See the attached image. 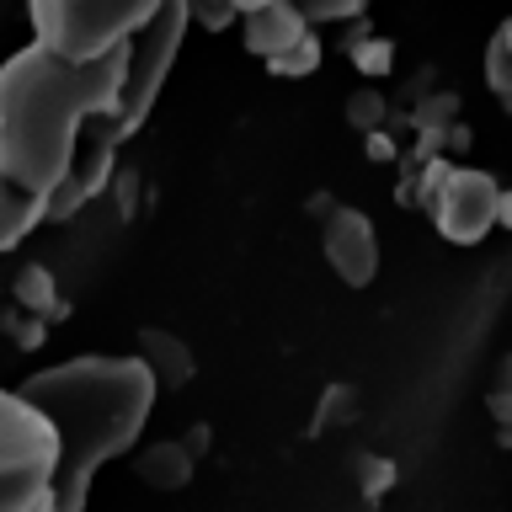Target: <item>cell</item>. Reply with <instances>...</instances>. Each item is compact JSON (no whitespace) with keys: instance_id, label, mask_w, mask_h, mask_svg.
I'll return each mask as SVG.
<instances>
[{"instance_id":"6da1fadb","label":"cell","mask_w":512,"mask_h":512,"mask_svg":"<svg viewBox=\"0 0 512 512\" xmlns=\"http://www.w3.org/2000/svg\"><path fill=\"white\" fill-rule=\"evenodd\" d=\"M128 43L102 59H64L27 43L0 64V176L54 192L70 171L80 128L118 107Z\"/></svg>"},{"instance_id":"7a4b0ae2","label":"cell","mask_w":512,"mask_h":512,"mask_svg":"<svg viewBox=\"0 0 512 512\" xmlns=\"http://www.w3.org/2000/svg\"><path fill=\"white\" fill-rule=\"evenodd\" d=\"M22 395L59 432L54 507L48 512H86L96 470L139 443L160 390H155V374L134 352L128 358L86 352V358H64L54 368H43V374H32L22 384Z\"/></svg>"},{"instance_id":"3957f363","label":"cell","mask_w":512,"mask_h":512,"mask_svg":"<svg viewBox=\"0 0 512 512\" xmlns=\"http://www.w3.org/2000/svg\"><path fill=\"white\" fill-rule=\"evenodd\" d=\"M59 432L22 390H0V512L54 507Z\"/></svg>"},{"instance_id":"277c9868","label":"cell","mask_w":512,"mask_h":512,"mask_svg":"<svg viewBox=\"0 0 512 512\" xmlns=\"http://www.w3.org/2000/svg\"><path fill=\"white\" fill-rule=\"evenodd\" d=\"M160 11V0H27L32 43L64 59H102Z\"/></svg>"},{"instance_id":"5b68a950","label":"cell","mask_w":512,"mask_h":512,"mask_svg":"<svg viewBox=\"0 0 512 512\" xmlns=\"http://www.w3.org/2000/svg\"><path fill=\"white\" fill-rule=\"evenodd\" d=\"M187 27H192V22H187V6H182V0H160V11L134 32V38H128V64H123L118 107L96 118V128H102V134L118 144V150L134 139V128L150 118V107H155L160 86H166V75H171V64H176V48H182Z\"/></svg>"},{"instance_id":"8992f818","label":"cell","mask_w":512,"mask_h":512,"mask_svg":"<svg viewBox=\"0 0 512 512\" xmlns=\"http://www.w3.org/2000/svg\"><path fill=\"white\" fill-rule=\"evenodd\" d=\"M496 198H502V187H496L491 171H475V166H448L438 198H432V219H438V235L454 240V246H475V240L491 235L496 224Z\"/></svg>"},{"instance_id":"52a82bcc","label":"cell","mask_w":512,"mask_h":512,"mask_svg":"<svg viewBox=\"0 0 512 512\" xmlns=\"http://www.w3.org/2000/svg\"><path fill=\"white\" fill-rule=\"evenodd\" d=\"M326 262L347 288H368L379 272V235L363 208H331L326 219Z\"/></svg>"},{"instance_id":"ba28073f","label":"cell","mask_w":512,"mask_h":512,"mask_svg":"<svg viewBox=\"0 0 512 512\" xmlns=\"http://www.w3.org/2000/svg\"><path fill=\"white\" fill-rule=\"evenodd\" d=\"M240 27H246V48L256 59L283 54L288 43H299L304 32H310V22H304V11L294 6V0H262L256 11L240 16Z\"/></svg>"},{"instance_id":"9c48e42d","label":"cell","mask_w":512,"mask_h":512,"mask_svg":"<svg viewBox=\"0 0 512 512\" xmlns=\"http://www.w3.org/2000/svg\"><path fill=\"white\" fill-rule=\"evenodd\" d=\"M134 358L155 374V390H182V384L192 379V347L182 342V336H171V331H160V326H144L139 331V352Z\"/></svg>"},{"instance_id":"30bf717a","label":"cell","mask_w":512,"mask_h":512,"mask_svg":"<svg viewBox=\"0 0 512 512\" xmlns=\"http://www.w3.org/2000/svg\"><path fill=\"white\" fill-rule=\"evenodd\" d=\"M43 219H48V198H43V192L22 187L16 176H0V256L22 246Z\"/></svg>"},{"instance_id":"8fae6325","label":"cell","mask_w":512,"mask_h":512,"mask_svg":"<svg viewBox=\"0 0 512 512\" xmlns=\"http://www.w3.org/2000/svg\"><path fill=\"white\" fill-rule=\"evenodd\" d=\"M192 464H198L192 443L187 438H166V443H150L134 459V475L144 480V486H155V491H182L192 480Z\"/></svg>"},{"instance_id":"7c38bea8","label":"cell","mask_w":512,"mask_h":512,"mask_svg":"<svg viewBox=\"0 0 512 512\" xmlns=\"http://www.w3.org/2000/svg\"><path fill=\"white\" fill-rule=\"evenodd\" d=\"M486 86L496 96V107L512 112V16L491 32V48H486Z\"/></svg>"},{"instance_id":"4fadbf2b","label":"cell","mask_w":512,"mask_h":512,"mask_svg":"<svg viewBox=\"0 0 512 512\" xmlns=\"http://www.w3.org/2000/svg\"><path fill=\"white\" fill-rule=\"evenodd\" d=\"M267 70L272 75H315L320 70V38H315V32H304L299 43H288L283 54L267 59Z\"/></svg>"},{"instance_id":"5bb4252c","label":"cell","mask_w":512,"mask_h":512,"mask_svg":"<svg viewBox=\"0 0 512 512\" xmlns=\"http://www.w3.org/2000/svg\"><path fill=\"white\" fill-rule=\"evenodd\" d=\"M16 304L32 315H48L54 310V278H48L43 267H22L16 272Z\"/></svg>"},{"instance_id":"9a60e30c","label":"cell","mask_w":512,"mask_h":512,"mask_svg":"<svg viewBox=\"0 0 512 512\" xmlns=\"http://www.w3.org/2000/svg\"><path fill=\"white\" fill-rule=\"evenodd\" d=\"M486 406L496 416V427H502V443H512V358H502V368H496V384H491Z\"/></svg>"},{"instance_id":"2e32d148","label":"cell","mask_w":512,"mask_h":512,"mask_svg":"<svg viewBox=\"0 0 512 512\" xmlns=\"http://www.w3.org/2000/svg\"><path fill=\"white\" fill-rule=\"evenodd\" d=\"M182 6H187V22L208 27V32H224L230 22H240V11L230 6V0H182Z\"/></svg>"},{"instance_id":"e0dca14e","label":"cell","mask_w":512,"mask_h":512,"mask_svg":"<svg viewBox=\"0 0 512 512\" xmlns=\"http://www.w3.org/2000/svg\"><path fill=\"white\" fill-rule=\"evenodd\" d=\"M304 11V22H347V16H358L368 0H294Z\"/></svg>"},{"instance_id":"ac0fdd59","label":"cell","mask_w":512,"mask_h":512,"mask_svg":"<svg viewBox=\"0 0 512 512\" xmlns=\"http://www.w3.org/2000/svg\"><path fill=\"white\" fill-rule=\"evenodd\" d=\"M347 118L358 123V128H368V134H374V128L384 123V91H358L347 102Z\"/></svg>"},{"instance_id":"d6986e66","label":"cell","mask_w":512,"mask_h":512,"mask_svg":"<svg viewBox=\"0 0 512 512\" xmlns=\"http://www.w3.org/2000/svg\"><path fill=\"white\" fill-rule=\"evenodd\" d=\"M363 464V496L374 502L379 491H390V480H395V464L390 459H358Z\"/></svg>"},{"instance_id":"ffe728a7","label":"cell","mask_w":512,"mask_h":512,"mask_svg":"<svg viewBox=\"0 0 512 512\" xmlns=\"http://www.w3.org/2000/svg\"><path fill=\"white\" fill-rule=\"evenodd\" d=\"M352 59H358L363 75H384V70H390V43L368 38V43H358V54H352Z\"/></svg>"},{"instance_id":"44dd1931","label":"cell","mask_w":512,"mask_h":512,"mask_svg":"<svg viewBox=\"0 0 512 512\" xmlns=\"http://www.w3.org/2000/svg\"><path fill=\"white\" fill-rule=\"evenodd\" d=\"M496 224H507V230H512V192H502V198H496Z\"/></svg>"},{"instance_id":"7402d4cb","label":"cell","mask_w":512,"mask_h":512,"mask_svg":"<svg viewBox=\"0 0 512 512\" xmlns=\"http://www.w3.org/2000/svg\"><path fill=\"white\" fill-rule=\"evenodd\" d=\"M230 6H235L240 16H246V11H256V6H262V0H230Z\"/></svg>"}]
</instances>
